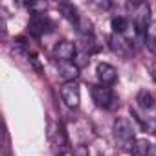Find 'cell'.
Listing matches in <instances>:
<instances>
[{"mask_svg":"<svg viewBox=\"0 0 156 156\" xmlns=\"http://www.w3.org/2000/svg\"><path fill=\"white\" fill-rule=\"evenodd\" d=\"M132 26L136 30V35L140 39H145L147 30L151 26V8L149 4L141 2L134 6V13H132Z\"/></svg>","mask_w":156,"mask_h":156,"instance_id":"1","label":"cell"},{"mask_svg":"<svg viewBox=\"0 0 156 156\" xmlns=\"http://www.w3.org/2000/svg\"><path fill=\"white\" fill-rule=\"evenodd\" d=\"M112 130H114V136L116 140L119 141V145L123 149H132L134 145V130H132V125L127 118H118L112 125Z\"/></svg>","mask_w":156,"mask_h":156,"instance_id":"2","label":"cell"},{"mask_svg":"<svg viewBox=\"0 0 156 156\" xmlns=\"http://www.w3.org/2000/svg\"><path fill=\"white\" fill-rule=\"evenodd\" d=\"M92 99L94 103L99 107V108H114L116 107V96L114 92L108 88V87H103V85H98V87H92Z\"/></svg>","mask_w":156,"mask_h":156,"instance_id":"3","label":"cell"},{"mask_svg":"<svg viewBox=\"0 0 156 156\" xmlns=\"http://www.w3.org/2000/svg\"><path fill=\"white\" fill-rule=\"evenodd\" d=\"M61 98H62V101H64L70 108L79 107V101H81L79 85H77L75 81H72V83H64V85L61 87Z\"/></svg>","mask_w":156,"mask_h":156,"instance_id":"4","label":"cell"},{"mask_svg":"<svg viewBox=\"0 0 156 156\" xmlns=\"http://www.w3.org/2000/svg\"><path fill=\"white\" fill-rule=\"evenodd\" d=\"M96 73H98V79L103 87H110L118 81V70L108 62H99L96 68Z\"/></svg>","mask_w":156,"mask_h":156,"instance_id":"5","label":"cell"},{"mask_svg":"<svg viewBox=\"0 0 156 156\" xmlns=\"http://www.w3.org/2000/svg\"><path fill=\"white\" fill-rule=\"evenodd\" d=\"M77 50H75V44L70 42V41H59L53 48V57L61 62V61H72L75 57Z\"/></svg>","mask_w":156,"mask_h":156,"instance_id":"6","label":"cell"},{"mask_svg":"<svg viewBox=\"0 0 156 156\" xmlns=\"http://www.w3.org/2000/svg\"><path fill=\"white\" fill-rule=\"evenodd\" d=\"M50 28H51V24H50V20L44 17V13H33L31 20H30V33H33L35 37H41V35H44Z\"/></svg>","mask_w":156,"mask_h":156,"instance_id":"7","label":"cell"},{"mask_svg":"<svg viewBox=\"0 0 156 156\" xmlns=\"http://www.w3.org/2000/svg\"><path fill=\"white\" fill-rule=\"evenodd\" d=\"M57 68H59V75L64 79V83H72L79 77V66L73 61H61Z\"/></svg>","mask_w":156,"mask_h":156,"instance_id":"8","label":"cell"},{"mask_svg":"<svg viewBox=\"0 0 156 156\" xmlns=\"http://www.w3.org/2000/svg\"><path fill=\"white\" fill-rule=\"evenodd\" d=\"M132 156H154V147L147 138H138L130 149Z\"/></svg>","mask_w":156,"mask_h":156,"instance_id":"9","label":"cell"},{"mask_svg":"<svg viewBox=\"0 0 156 156\" xmlns=\"http://www.w3.org/2000/svg\"><path fill=\"white\" fill-rule=\"evenodd\" d=\"M136 103H138L140 108L145 110V112L156 108V99H154V96H152L149 90H140V92H138V98H136Z\"/></svg>","mask_w":156,"mask_h":156,"instance_id":"10","label":"cell"},{"mask_svg":"<svg viewBox=\"0 0 156 156\" xmlns=\"http://www.w3.org/2000/svg\"><path fill=\"white\" fill-rule=\"evenodd\" d=\"M110 48H112L116 53H119V55H129V51H130L129 41L123 39V35H116V33L110 37Z\"/></svg>","mask_w":156,"mask_h":156,"instance_id":"11","label":"cell"},{"mask_svg":"<svg viewBox=\"0 0 156 156\" xmlns=\"http://www.w3.org/2000/svg\"><path fill=\"white\" fill-rule=\"evenodd\" d=\"M59 9H61V13L64 15V19H68L72 24H79V13H77V8H75L73 4L62 2V4H59Z\"/></svg>","mask_w":156,"mask_h":156,"instance_id":"12","label":"cell"},{"mask_svg":"<svg viewBox=\"0 0 156 156\" xmlns=\"http://www.w3.org/2000/svg\"><path fill=\"white\" fill-rule=\"evenodd\" d=\"M110 26H112V30H114L116 35H123V33L129 30V19H127V17H121V15L112 17Z\"/></svg>","mask_w":156,"mask_h":156,"instance_id":"13","label":"cell"},{"mask_svg":"<svg viewBox=\"0 0 156 156\" xmlns=\"http://www.w3.org/2000/svg\"><path fill=\"white\" fill-rule=\"evenodd\" d=\"M145 42H147L149 50L152 53H156V22H151V26L147 30V35H145Z\"/></svg>","mask_w":156,"mask_h":156,"instance_id":"14","label":"cell"},{"mask_svg":"<svg viewBox=\"0 0 156 156\" xmlns=\"http://www.w3.org/2000/svg\"><path fill=\"white\" fill-rule=\"evenodd\" d=\"M72 154H73V156H88L90 152H88V147H85V145H77V147H73Z\"/></svg>","mask_w":156,"mask_h":156,"instance_id":"15","label":"cell"}]
</instances>
